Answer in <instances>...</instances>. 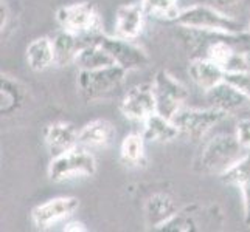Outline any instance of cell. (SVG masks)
I'll return each mask as SVG.
<instances>
[{
  "label": "cell",
  "instance_id": "1",
  "mask_svg": "<svg viewBox=\"0 0 250 232\" xmlns=\"http://www.w3.org/2000/svg\"><path fill=\"white\" fill-rule=\"evenodd\" d=\"M246 147L236 135L219 133L207 143L194 162V169L207 175H221L244 157Z\"/></svg>",
  "mask_w": 250,
  "mask_h": 232
},
{
  "label": "cell",
  "instance_id": "2",
  "mask_svg": "<svg viewBox=\"0 0 250 232\" xmlns=\"http://www.w3.org/2000/svg\"><path fill=\"white\" fill-rule=\"evenodd\" d=\"M47 172L53 183L87 178L97 174V160L90 153V149L78 144L73 149H68L51 158Z\"/></svg>",
  "mask_w": 250,
  "mask_h": 232
},
{
  "label": "cell",
  "instance_id": "3",
  "mask_svg": "<svg viewBox=\"0 0 250 232\" xmlns=\"http://www.w3.org/2000/svg\"><path fill=\"white\" fill-rule=\"evenodd\" d=\"M177 25L194 30L221 31V33H244V25L233 19L227 13H222L218 6L193 5L179 13Z\"/></svg>",
  "mask_w": 250,
  "mask_h": 232
},
{
  "label": "cell",
  "instance_id": "4",
  "mask_svg": "<svg viewBox=\"0 0 250 232\" xmlns=\"http://www.w3.org/2000/svg\"><path fill=\"white\" fill-rule=\"evenodd\" d=\"M126 70L118 65H110L100 70H80L78 90L84 98L95 99L118 90L126 79Z\"/></svg>",
  "mask_w": 250,
  "mask_h": 232
},
{
  "label": "cell",
  "instance_id": "5",
  "mask_svg": "<svg viewBox=\"0 0 250 232\" xmlns=\"http://www.w3.org/2000/svg\"><path fill=\"white\" fill-rule=\"evenodd\" d=\"M56 22L62 30L78 36H95L101 28V17L97 6L90 2H80L61 6L56 11Z\"/></svg>",
  "mask_w": 250,
  "mask_h": 232
},
{
  "label": "cell",
  "instance_id": "6",
  "mask_svg": "<svg viewBox=\"0 0 250 232\" xmlns=\"http://www.w3.org/2000/svg\"><path fill=\"white\" fill-rule=\"evenodd\" d=\"M152 90L157 102V113L171 119L184 107L188 98V90L185 85L167 70L156 73L152 81Z\"/></svg>",
  "mask_w": 250,
  "mask_h": 232
},
{
  "label": "cell",
  "instance_id": "7",
  "mask_svg": "<svg viewBox=\"0 0 250 232\" xmlns=\"http://www.w3.org/2000/svg\"><path fill=\"white\" fill-rule=\"evenodd\" d=\"M226 113L213 107L208 108H191L182 107L172 116V123L179 128L180 135L187 136L189 140H201L207 132H210L214 125H218Z\"/></svg>",
  "mask_w": 250,
  "mask_h": 232
},
{
  "label": "cell",
  "instance_id": "8",
  "mask_svg": "<svg viewBox=\"0 0 250 232\" xmlns=\"http://www.w3.org/2000/svg\"><path fill=\"white\" fill-rule=\"evenodd\" d=\"M95 40L110 54L115 65L125 68L126 71L140 70L149 64V56L146 54V51L132 44V40L122 39L115 34L114 36H95Z\"/></svg>",
  "mask_w": 250,
  "mask_h": 232
},
{
  "label": "cell",
  "instance_id": "9",
  "mask_svg": "<svg viewBox=\"0 0 250 232\" xmlns=\"http://www.w3.org/2000/svg\"><path fill=\"white\" fill-rule=\"evenodd\" d=\"M78 208L80 200L76 196H56L33 208L31 221L36 229H50L56 223L70 218Z\"/></svg>",
  "mask_w": 250,
  "mask_h": 232
},
{
  "label": "cell",
  "instance_id": "10",
  "mask_svg": "<svg viewBox=\"0 0 250 232\" xmlns=\"http://www.w3.org/2000/svg\"><path fill=\"white\" fill-rule=\"evenodd\" d=\"M120 111L126 119L135 123H143L146 118L156 113L157 102L152 84H140L127 90L120 102Z\"/></svg>",
  "mask_w": 250,
  "mask_h": 232
},
{
  "label": "cell",
  "instance_id": "11",
  "mask_svg": "<svg viewBox=\"0 0 250 232\" xmlns=\"http://www.w3.org/2000/svg\"><path fill=\"white\" fill-rule=\"evenodd\" d=\"M205 93L210 107L221 110L227 116L244 113L250 108V98L229 81H222Z\"/></svg>",
  "mask_w": 250,
  "mask_h": 232
},
{
  "label": "cell",
  "instance_id": "12",
  "mask_svg": "<svg viewBox=\"0 0 250 232\" xmlns=\"http://www.w3.org/2000/svg\"><path fill=\"white\" fill-rule=\"evenodd\" d=\"M146 11L142 3H127L120 6L115 13V36L135 40L145 28Z\"/></svg>",
  "mask_w": 250,
  "mask_h": 232
},
{
  "label": "cell",
  "instance_id": "13",
  "mask_svg": "<svg viewBox=\"0 0 250 232\" xmlns=\"http://www.w3.org/2000/svg\"><path fill=\"white\" fill-rule=\"evenodd\" d=\"M78 133L80 130H76L72 123L56 121L48 124L44 130V143L51 157H56V155L78 145Z\"/></svg>",
  "mask_w": 250,
  "mask_h": 232
},
{
  "label": "cell",
  "instance_id": "14",
  "mask_svg": "<svg viewBox=\"0 0 250 232\" xmlns=\"http://www.w3.org/2000/svg\"><path fill=\"white\" fill-rule=\"evenodd\" d=\"M188 73L191 81L204 91H208L218 84L226 81V70L216 62L205 57H194L188 65Z\"/></svg>",
  "mask_w": 250,
  "mask_h": 232
},
{
  "label": "cell",
  "instance_id": "15",
  "mask_svg": "<svg viewBox=\"0 0 250 232\" xmlns=\"http://www.w3.org/2000/svg\"><path fill=\"white\" fill-rule=\"evenodd\" d=\"M115 125L109 119H93L85 124L78 133V144L87 149H100L115 140Z\"/></svg>",
  "mask_w": 250,
  "mask_h": 232
},
{
  "label": "cell",
  "instance_id": "16",
  "mask_svg": "<svg viewBox=\"0 0 250 232\" xmlns=\"http://www.w3.org/2000/svg\"><path fill=\"white\" fill-rule=\"evenodd\" d=\"M177 204L171 195L157 192L152 194L145 203V220L152 229H159L177 212Z\"/></svg>",
  "mask_w": 250,
  "mask_h": 232
},
{
  "label": "cell",
  "instance_id": "17",
  "mask_svg": "<svg viewBox=\"0 0 250 232\" xmlns=\"http://www.w3.org/2000/svg\"><path fill=\"white\" fill-rule=\"evenodd\" d=\"M27 89L16 77L2 73L0 77V113L2 116H11L23 106Z\"/></svg>",
  "mask_w": 250,
  "mask_h": 232
},
{
  "label": "cell",
  "instance_id": "18",
  "mask_svg": "<svg viewBox=\"0 0 250 232\" xmlns=\"http://www.w3.org/2000/svg\"><path fill=\"white\" fill-rule=\"evenodd\" d=\"M179 135L180 132L172 123V119L157 113V111L143 121V136L146 141L165 144L174 141Z\"/></svg>",
  "mask_w": 250,
  "mask_h": 232
},
{
  "label": "cell",
  "instance_id": "19",
  "mask_svg": "<svg viewBox=\"0 0 250 232\" xmlns=\"http://www.w3.org/2000/svg\"><path fill=\"white\" fill-rule=\"evenodd\" d=\"M75 65L80 70H100V68L115 65V62L107 51L95 40V36H92V40H84L76 54Z\"/></svg>",
  "mask_w": 250,
  "mask_h": 232
},
{
  "label": "cell",
  "instance_id": "20",
  "mask_svg": "<svg viewBox=\"0 0 250 232\" xmlns=\"http://www.w3.org/2000/svg\"><path fill=\"white\" fill-rule=\"evenodd\" d=\"M53 42V51H55V65L58 67H67L75 64L76 54L84 44L83 36L73 34L67 30H61L56 36L51 39Z\"/></svg>",
  "mask_w": 250,
  "mask_h": 232
},
{
  "label": "cell",
  "instance_id": "21",
  "mask_svg": "<svg viewBox=\"0 0 250 232\" xmlns=\"http://www.w3.org/2000/svg\"><path fill=\"white\" fill-rule=\"evenodd\" d=\"M27 64L33 71L41 73L55 65L53 42L50 37L42 36L30 42L27 47Z\"/></svg>",
  "mask_w": 250,
  "mask_h": 232
},
{
  "label": "cell",
  "instance_id": "22",
  "mask_svg": "<svg viewBox=\"0 0 250 232\" xmlns=\"http://www.w3.org/2000/svg\"><path fill=\"white\" fill-rule=\"evenodd\" d=\"M143 133H129L120 144V161L126 167H139L146 161Z\"/></svg>",
  "mask_w": 250,
  "mask_h": 232
},
{
  "label": "cell",
  "instance_id": "23",
  "mask_svg": "<svg viewBox=\"0 0 250 232\" xmlns=\"http://www.w3.org/2000/svg\"><path fill=\"white\" fill-rule=\"evenodd\" d=\"M197 204L187 206L179 209L168 221H165L159 228V231H171V232H194L199 231V221L196 218Z\"/></svg>",
  "mask_w": 250,
  "mask_h": 232
},
{
  "label": "cell",
  "instance_id": "24",
  "mask_svg": "<svg viewBox=\"0 0 250 232\" xmlns=\"http://www.w3.org/2000/svg\"><path fill=\"white\" fill-rule=\"evenodd\" d=\"M219 178L224 184L243 189L250 181V153L239 158L235 164H231L224 174H221Z\"/></svg>",
  "mask_w": 250,
  "mask_h": 232
},
{
  "label": "cell",
  "instance_id": "25",
  "mask_svg": "<svg viewBox=\"0 0 250 232\" xmlns=\"http://www.w3.org/2000/svg\"><path fill=\"white\" fill-rule=\"evenodd\" d=\"M146 14L167 20H176L180 13L179 0H142Z\"/></svg>",
  "mask_w": 250,
  "mask_h": 232
},
{
  "label": "cell",
  "instance_id": "26",
  "mask_svg": "<svg viewBox=\"0 0 250 232\" xmlns=\"http://www.w3.org/2000/svg\"><path fill=\"white\" fill-rule=\"evenodd\" d=\"M226 81L233 84L243 93H246L250 98V70L246 71H235V73H227Z\"/></svg>",
  "mask_w": 250,
  "mask_h": 232
},
{
  "label": "cell",
  "instance_id": "27",
  "mask_svg": "<svg viewBox=\"0 0 250 232\" xmlns=\"http://www.w3.org/2000/svg\"><path fill=\"white\" fill-rule=\"evenodd\" d=\"M235 135L246 149H250V119H243V121L238 123Z\"/></svg>",
  "mask_w": 250,
  "mask_h": 232
},
{
  "label": "cell",
  "instance_id": "28",
  "mask_svg": "<svg viewBox=\"0 0 250 232\" xmlns=\"http://www.w3.org/2000/svg\"><path fill=\"white\" fill-rule=\"evenodd\" d=\"M241 192H243V203H244V221L247 226H250V181L241 189Z\"/></svg>",
  "mask_w": 250,
  "mask_h": 232
},
{
  "label": "cell",
  "instance_id": "29",
  "mask_svg": "<svg viewBox=\"0 0 250 232\" xmlns=\"http://www.w3.org/2000/svg\"><path fill=\"white\" fill-rule=\"evenodd\" d=\"M62 231L64 232H85L87 228H85V225L81 221H68L64 225Z\"/></svg>",
  "mask_w": 250,
  "mask_h": 232
},
{
  "label": "cell",
  "instance_id": "30",
  "mask_svg": "<svg viewBox=\"0 0 250 232\" xmlns=\"http://www.w3.org/2000/svg\"><path fill=\"white\" fill-rule=\"evenodd\" d=\"M213 2L218 8H235L243 2V0H213Z\"/></svg>",
  "mask_w": 250,
  "mask_h": 232
},
{
  "label": "cell",
  "instance_id": "31",
  "mask_svg": "<svg viewBox=\"0 0 250 232\" xmlns=\"http://www.w3.org/2000/svg\"><path fill=\"white\" fill-rule=\"evenodd\" d=\"M249 62H250V50H249Z\"/></svg>",
  "mask_w": 250,
  "mask_h": 232
},
{
  "label": "cell",
  "instance_id": "32",
  "mask_svg": "<svg viewBox=\"0 0 250 232\" xmlns=\"http://www.w3.org/2000/svg\"><path fill=\"white\" fill-rule=\"evenodd\" d=\"M249 33H250V25H249Z\"/></svg>",
  "mask_w": 250,
  "mask_h": 232
}]
</instances>
